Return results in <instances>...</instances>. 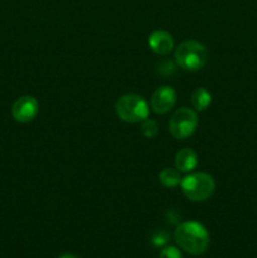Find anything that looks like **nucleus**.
Segmentation results:
<instances>
[{
	"label": "nucleus",
	"mask_w": 257,
	"mask_h": 258,
	"mask_svg": "<svg viewBox=\"0 0 257 258\" xmlns=\"http://www.w3.org/2000/svg\"><path fill=\"white\" fill-rule=\"evenodd\" d=\"M115 110L118 118L128 123L143 122L150 113L148 102L135 93H128L118 98Z\"/></svg>",
	"instance_id": "3"
},
{
	"label": "nucleus",
	"mask_w": 257,
	"mask_h": 258,
	"mask_svg": "<svg viewBox=\"0 0 257 258\" xmlns=\"http://www.w3.org/2000/svg\"><path fill=\"white\" fill-rule=\"evenodd\" d=\"M58 258H80V257L76 256V254H72V253H63L62 256H59Z\"/></svg>",
	"instance_id": "15"
},
{
	"label": "nucleus",
	"mask_w": 257,
	"mask_h": 258,
	"mask_svg": "<svg viewBox=\"0 0 257 258\" xmlns=\"http://www.w3.org/2000/svg\"><path fill=\"white\" fill-rule=\"evenodd\" d=\"M159 258H183V254H181V252L176 247L168 246L161 249Z\"/></svg>",
	"instance_id": "14"
},
{
	"label": "nucleus",
	"mask_w": 257,
	"mask_h": 258,
	"mask_svg": "<svg viewBox=\"0 0 257 258\" xmlns=\"http://www.w3.org/2000/svg\"><path fill=\"white\" fill-rule=\"evenodd\" d=\"M176 92L170 86L159 87L153 93L150 100V107L156 115H165L175 106Z\"/></svg>",
	"instance_id": "7"
},
{
	"label": "nucleus",
	"mask_w": 257,
	"mask_h": 258,
	"mask_svg": "<svg viewBox=\"0 0 257 258\" xmlns=\"http://www.w3.org/2000/svg\"><path fill=\"white\" fill-rule=\"evenodd\" d=\"M180 171L176 168H165L159 173V181L165 188H176L181 181Z\"/></svg>",
	"instance_id": "10"
},
{
	"label": "nucleus",
	"mask_w": 257,
	"mask_h": 258,
	"mask_svg": "<svg viewBox=\"0 0 257 258\" xmlns=\"http://www.w3.org/2000/svg\"><path fill=\"white\" fill-rule=\"evenodd\" d=\"M149 48L159 55H168L174 48V38L165 30H154L148 39Z\"/></svg>",
	"instance_id": "8"
},
{
	"label": "nucleus",
	"mask_w": 257,
	"mask_h": 258,
	"mask_svg": "<svg viewBox=\"0 0 257 258\" xmlns=\"http://www.w3.org/2000/svg\"><path fill=\"white\" fill-rule=\"evenodd\" d=\"M169 241H170V234L166 231H161V229L160 231H156L153 234V237H151V243L155 247L165 246Z\"/></svg>",
	"instance_id": "13"
},
{
	"label": "nucleus",
	"mask_w": 257,
	"mask_h": 258,
	"mask_svg": "<svg viewBox=\"0 0 257 258\" xmlns=\"http://www.w3.org/2000/svg\"><path fill=\"white\" fill-rule=\"evenodd\" d=\"M198 165V156L191 149L185 148L175 155V168L180 173H191Z\"/></svg>",
	"instance_id": "9"
},
{
	"label": "nucleus",
	"mask_w": 257,
	"mask_h": 258,
	"mask_svg": "<svg viewBox=\"0 0 257 258\" xmlns=\"http://www.w3.org/2000/svg\"><path fill=\"white\" fill-rule=\"evenodd\" d=\"M141 134H143L145 138L148 139H153L158 135L159 133V127H158V123H156L155 120H151V118H146L141 122Z\"/></svg>",
	"instance_id": "12"
},
{
	"label": "nucleus",
	"mask_w": 257,
	"mask_h": 258,
	"mask_svg": "<svg viewBox=\"0 0 257 258\" xmlns=\"http://www.w3.org/2000/svg\"><path fill=\"white\" fill-rule=\"evenodd\" d=\"M183 194L193 202L207 201L216 189L213 178L207 173H191L181 179L180 181Z\"/></svg>",
	"instance_id": "4"
},
{
	"label": "nucleus",
	"mask_w": 257,
	"mask_h": 258,
	"mask_svg": "<svg viewBox=\"0 0 257 258\" xmlns=\"http://www.w3.org/2000/svg\"><path fill=\"white\" fill-rule=\"evenodd\" d=\"M197 126H198V116L196 111L186 107L179 108L169 120V131L173 138L179 139V140L193 135Z\"/></svg>",
	"instance_id": "5"
},
{
	"label": "nucleus",
	"mask_w": 257,
	"mask_h": 258,
	"mask_svg": "<svg viewBox=\"0 0 257 258\" xmlns=\"http://www.w3.org/2000/svg\"><path fill=\"white\" fill-rule=\"evenodd\" d=\"M208 50L197 40H185L175 50V62L184 71H199L208 62Z\"/></svg>",
	"instance_id": "2"
},
{
	"label": "nucleus",
	"mask_w": 257,
	"mask_h": 258,
	"mask_svg": "<svg viewBox=\"0 0 257 258\" xmlns=\"http://www.w3.org/2000/svg\"><path fill=\"white\" fill-rule=\"evenodd\" d=\"M212 102V96L209 93V91H207L204 87H199L197 90H194V92L191 93V105L196 108V111H206L207 108L211 106Z\"/></svg>",
	"instance_id": "11"
},
{
	"label": "nucleus",
	"mask_w": 257,
	"mask_h": 258,
	"mask_svg": "<svg viewBox=\"0 0 257 258\" xmlns=\"http://www.w3.org/2000/svg\"><path fill=\"white\" fill-rule=\"evenodd\" d=\"M39 112V103L33 96H22L12 106V116L17 122L28 123Z\"/></svg>",
	"instance_id": "6"
},
{
	"label": "nucleus",
	"mask_w": 257,
	"mask_h": 258,
	"mask_svg": "<svg viewBox=\"0 0 257 258\" xmlns=\"http://www.w3.org/2000/svg\"><path fill=\"white\" fill-rule=\"evenodd\" d=\"M176 244L193 256H201L209 247V233L206 227L196 221L183 222L174 233Z\"/></svg>",
	"instance_id": "1"
}]
</instances>
